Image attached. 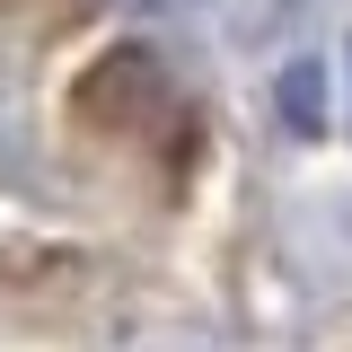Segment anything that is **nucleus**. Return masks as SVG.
<instances>
[{"mask_svg": "<svg viewBox=\"0 0 352 352\" xmlns=\"http://www.w3.org/2000/svg\"><path fill=\"white\" fill-rule=\"evenodd\" d=\"M326 88H335V71H326L317 53H300V62L273 80V115L300 132V141H326V132H335V106H326Z\"/></svg>", "mask_w": 352, "mask_h": 352, "instance_id": "obj_2", "label": "nucleus"}, {"mask_svg": "<svg viewBox=\"0 0 352 352\" xmlns=\"http://www.w3.org/2000/svg\"><path fill=\"white\" fill-rule=\"evenodd\" d=\"M344 80H352V44H344ZM344 124H352V106H344Z\"/></svg>", "mask_w": 352, "mask_h": 352, "instance_id": "obj_3", "label": "nucleus"}, {"mask_svg": "<svg viewBox=\"0 0 352 352\" xmlns=\"http://www.w3.org/2000/svg\"><path fill=\"white\" fill-rule=\"evenodd\" d=\"M159 106H168V71H159V53H141V44H115L80 80V115L88 124H141V115H159Z\"/></svg>", "mask_w": 352, "mask_h": 352, "instance_id": "obj_1", "label": "nucleus"}]
</instances>
